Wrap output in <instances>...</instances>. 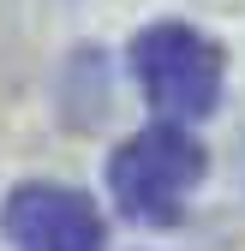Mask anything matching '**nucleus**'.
I'll return each mask as SVG.
<instances>
[{
	"mask_svg": "<svg viewBox=\"0 0 245 251\" xmlns=\"http://www.w3.org/2000/svg\"><path fill=\"white\" fill-rule=\"evenodd\" d=\"M209 168V155L192 132H179L173 120L144 126L108 162V192L120 203V215L138 227H173L186 215V198L197 192V179Z\"/></svg>",
	"mask_w": 245,
	"mask_h": 251,
	"instance_id": "f257e3e1",
	"label": "nucleus"
},
{
	"mask_svg": "<svg viewBox=\"0 0 245 251\" xmlns=\"http://www.w3.org/2000/svg\"><path fill=\"white\" fill-rule=\"evenodd\" d=\"M138 90L168 120H203L221 102V48L192 24H149L132 42Z\"/></svg>",
	"mask_w": 245,
	"mask_h": 251,
	"instance_id": "f03ea898",
	"label": "nucleus"
},
{
	"mask_svg": "<svg viewBox=\"0 0 245 251\" xmlns=\"http://www.w3.org/2000/svg\"><path fill=\"white\" fill-rule=\"evenodd\" d=\"M6 239L18 251H102L108 227L84 192L30 179L6 198Z\"/></svg>",
	"mask_w": 245,
	"mask_h": 251,
	"instance_id": "7ed1b4c3",
	"label": "nucleus"
}]
</instances>
